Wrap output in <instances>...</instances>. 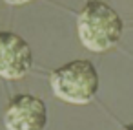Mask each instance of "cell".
I'll return each mask as SVG.
<instances>
[{"instance_id": "3957f363", "label": "cell", "mask_w": 133, "mask_h": 130, "mask_svg": "<svg viewBox=\"0 0 133 130\" xmlns=\"http://www.w3.org/2000/svg\"><path fill=\"white\" fill-rule=\"evenodd\" d=\"M4 125L8 130H44L48 125V106L37 95L18 93L4 112Z\"/></svg>"}, {"instance_id": "5b68a950", "label": "cell", "mask_w": 133, "mask_h": 130, "mask_svg": "<svg viewBox=\"0 0 133 130\" xmlns=\"http://www.w3.org/2000/svg\"><path fill=\"white\" fill-rule=\"evenodd\" d=\"M6 4H11V6H20V4H28L31 0H4Z\"/></svg>"}, {"instance_id": "8992f818", "label": "cell", "mask_w": 133, "mask_h": 130, "mask_svg": "<svg viewBox=\"0 0 133 130\" xmlns=\"http://www.w3.org/2000/svg\"><path fill=\"white\" fill-rule=\"evenodd\" d=\"M122 130H133V123H129V125H126Z\"/></svg>"}, {"instance_id": "7a4b0ae2", "label": "cell", "mask_w": 133, "mask_h": 130, "mask_svg": "<svg viewBox=\"0 0 133 130\" xmlns=\"http://www.w3.org/2000/svg\"><path fill=\"white\" fill-rule=\"evenodd\" d=\"M51 90L55 97L69 104H88L98 92V72L88 59H75L64 66L53 70Z\"/></svg>"}, {"instance_id": "277c9868", "label": "cell", "mask_w": 133, "mask_h": 130, "mask_svg": "<svg viewBox=\"0 0 133 130\" xmlns=\"http://www.w3.org/2000/svg\"><path fill=\"white\" fill-rule=\"evenodd\" d=\"M33 66V51L26 39L13 31H0V77L22 79Z\"/></svg>"}, {"instance_id": "6da1fadb", "label": "cell", "mask_w": 133, "mask_h": 130, "mask_svg": "<svg viewBox=\"0 0 133 130\" xmlns=\"http://www.w3.org/2000/svg\"><path fill=\"white\" fill-rule=\"evenodd\" d=\"M77 31L84 48L102 53L111 50L120 40L124 22L120 15L104 0H89L78 13Z\"/></svg>"}]
</instances>
